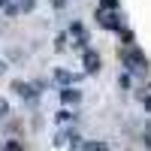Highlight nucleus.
<instances>
[{"mask_svg":"<svg viewBox=\"0 0 151 151\" xmlns=\"http://www.w3.org/2000/svg\"><path fill=\"white\" fill-rule=\"evenodd\" d=\"M100 24L115 30V27H118V15H115V12H103V9H100Z\"/></svg>","mask_w":151,"mask_h":151,"instance_id":"f257e3e1","label":"nucleus"},{"mask_svg":"<svg viewBox=\"0 0 151 151\" xmlns=\"http://www.w3.org/2000/svg\"><path fill=\"white\" fill-rule=\"evenodd\" d=\"M97 67H100V60H97V55H94V52H88V55H85V70H88V73H94Z\"/></svg>","mask_w":151,"mask_h":151,"instance_id":"f03ea898","label":"nucleus"},{"mask_svg":"<svg viewBox=\"0 0 151 151\" xmlns=\"http://www.w3.org/2000/svg\"><path fill=\"white\" fill-rule=\"evenodd\" d=\"M64 100H67V103H76V100H79V94H76L73 88H67V91H64Z\"/></svg>","mask_w":151,"mask_h":151,"instance_id":"7ed1b4c3","label":"nucleus"},{"mask_svg":"<svg viewBox=\"0 0 151 151\" xmlns=\"http://www.w3.org/2000/svg\"><path fill=\"white\" fill-rule=\"evenodd\" d=\"M103 6H109V9H115V6H118V0H103Z\"/></svg>","mask_w":151,"mask_h":151,"instance_id":"20e7f679","label":"nucleus"},{"mask_svg":"<svg viewBox=\"0 0 151 151\" xmlns=\"http://www.w3.org/2000/svg\"><path fill=\"white\" fill-rule=\"evenodd\" d=\"M148 109H151V97H148Z\"/></svg>","mask_w":151,"mask_h":151,"instance_id":"39448f33","label":"nucleus"},{"mask_svg":"<svg viewBox=\"0 0 151 151\" xmlns=\"http://www.w3.org/2000/svg\"><path fill=\"white\" fill-rule=\"evenodd\" d=\"M0 112H3V106H0Z\"/></svg>","mask_w":151,"mask_h":151,"instance_id":"423d86ee","label":"nucleus"}]
</instances>
